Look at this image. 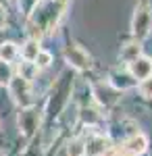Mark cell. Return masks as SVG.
Instances as JSON below:
<instances>
[{
	"label": "cell",
	"instance_id": "6da1fadb",
	"mask_svg": "<svg viewBox=\"0 0 152 156\" xmlns=\"http://www.w3.org/2000/svg\"><path fill=\"white\" fill-rule=\"evenodd\" d=\"M67 2H69V0H46V2L42 4V9L35 6V11L31 12V15H34L31 27H35L34 29L35 40H38V36H42L44 31L54 29V25H56V21H59V17L63 15Z\"/></svg>",
	"mask_w": 152,
	"mask_h": 156
},
{
	"label": "cell",
	"instance_id": "7a4b0ae2",
	"mask_svg": "<svg viewBox=\"0 0 152 156\" xmlns=\"http://www.w3.org/2000/svg\"><path fill=\"white\" fill-rule=\"evenodd\" d=\"M9 87H11L13 100H15L21 108H29L31 104H34V98H31V85H29V81L23 79L21 75H15V77L11 79V83H9Z\"/></svg>",
	"mask_w": 152,
	"mask_h": 156
},
{
	"label": "cell",
	"instance_id": "3957f363",
	"mask_svg": "<svg viewBox=\"0 0 152 156\" xmlns=\"http://www.w3.org/2000/svg\"><path fill=\"white\" fill-rule=\"evenodd\" d=\"M150 29H152V11L148 4H140L136 9L133 21H131V31L138 40H142L150 34Z\"/></svg>",
	"mask_w": 152,
	"mask_h": 156
},
{
	"label": "cell",
	"instance_id": "277c9868",
	"mask_svg": "<svg viewBox=\"0 0 152 156\" xmlns=\"http://www.w3.org/2000/svg\"><path fill=\"white\" fill-rule=\"evenodd\" d=\"M65 58H67V62H69L73 69H77V71H85V69L92 67L90 54H88L81 46H77V44H69V46L65 48Z\"/></svg>",
	"mask_w": 152,
	"mask_h": 156
},
{
	"label": "cell",
	"instance_id": "5b68a950",
	"mask_svg": "<svg viewBox=\"0 0 152 156\" xmlns=\"http://www.w3.org/2000/svg\"><path fill=\"white\" fill-rule=\"evenodd\" d=\"M19 131L23 133L25 137H31L34 131L38 129V125H40V112L34 110V108H21L19 110Z\"/></svg>",
	"mask_w": 152,
	"mask_h": 156
},
{
	"label": "cell",
	"instance_id": "8992f818",
	"mask_svg": "<svg viewBox=\"0 0 152 156\" xmlns=\"http://www.w3.org/2000/svg\"><path fill=\"white\" fill-rule=\"evenodd\" d=\"M129 73L133 79H148L152 75V60L146 56H138L133 62H129Z\"/></svg>",
	"mask_w": 152,
	"mask_h": 156
},
{
	"label": "cell",
	"instance_id": "52a82bcc",
	"mask_svg": "<svg viewBox=\"0 0 152 156\" xmlns=\"http://www.w3.org/2000/svg\"><path fill=\"white\" fill-rule=\"evenodd\" d=\"M83 144H85V154L88 156H102L110 148V142L106 140L104 135H94V137H90Z\"/></svg>",
	"mask_w": 152,
	"mask_h": 156
},
{
	"label": "cell",
	"instance_id": "ba28073f",
	"mask_svg": "<svg viewBox=\"0 0 152 156\" xmlns=\"http://www.w3.org/2000/svg\"><path fill=\"white\" fill-rule=\"evenodd\" d=\"M110 85H115L117 90H127L136 85V79L131 77L129 71H113L110 73Z\"/></svg>",
	"mask_w": 152,
	"mask_h": 156
},
{
	"label": "cell",
	"instance_id": "9c48e42d",
	"mask_svg": "<svg viewBox=\"0 0 152 156\" xmlns=\"http://www.w3.org/2000/svg\"><path fill=\"white\" fill-rule=\"evenodd\" d=\"M146 148H148V140L142 135V133H136V135H131L127 142H125V150L131 152V154H144L146 152Z\"/></svg>",
	"mask_w": 152,
	"mask_h": 156
},
{
	"label": "cell",
	"instance_id": "30bf717a",
	"mask_svg": "<svg viewBox=\"0 0 152 156\" xmlns=\"http://www.w3.org/2000/svg\"><path fill=\"white\" fill-rule=\"evenodd\" d=\"M40 44H38V40L35 37H31V40H27L23 46H21V58L25 60V62H34L35 58H38V54H40Z\"/></svg>",
	"mask_w": 152,
	"mask_h": 156
},
{
	"label": "cell",
	"instance_id": "8fae6325",
	"mask_svg": "<svg viewBox=\"0 0 152 156\" xmlns=\"http://www.w3.org/2000/svg\"><path fill=\"white\" fill-rule=\"evenodd\" d=\"M138 56H142L140 42H129V44H125V46L121 48V60L127 62V65H129V62H133Z\"/></svg>",
	"mask_w": 152,
	"mask_h": 156
},
{
	"label": "cell",
	"instance_id": "7c38bea8",
	"mask_svg": "<svg viewBox=\"0 0 152 156\" xmlns=\"http://www.w3.org/2000/svg\"><path fill=\"white\" fill-rule=\"evenodd\" d=\"M17 56H19V48H17L15 42H2V44H0V58L4 60V62L11 65Z\"/></svg>",
	"mask_w": 152,
	"mask_h": 156
},
{
	"label": "cell",
	"instance_id": "4fadbf2b",
	"mask_svg": "<svg viewBox=\"0 0 152 156\" xmlns=\"http://www.w3.org/2000/svg\"><path fill=\"white\" fill-rule=\"evenodd\" d=\"M65 154L67 156H85V144L81 140H71L67 148H65Z\"/></svg>",
	"mask_w": 152,
	"mask_h": 156
},
{
	"label": "cell",
	"instance_id": "5bb4252c",
	"mask_svg": "<svg viewBox=\"0 0 152 156\" xmlns=\"http://www.w3.org/2000/svg\"><path fill=\"white\" fill-rule=\"evenodd\" d=\"M13 77H15L13 75V67L0 58V85H9Z\"/></svg>",
	"mask_w": 152,
	"mask_h": 156
},
{
	"label": "cell",
	"instance_id": "9a60e30c",
	"mask_svg": "<svg viewBox=\"0 0 152 156\" xmlns=\"http://www.w3.org/2000/svg\"><path fill=\"white\" fill-rule=\"evenodd\" d=\"M50 62H52V54H50V52H46V50H40L38 58L34 60V65H35V69H38V71L48 69V67H50Z\"/></svg>",
	"mask_w": 152,
	"mask_h": 156
},
{
	"label": "cell",
	"instance_id": "2e32d148",
	"mask_svg": "<svg viewBox=\"0 0 152 156\" xmlns=\"http://www.w3.org/2000/svg\"><path fill=\"white\" fill-rule=\"evenodd\" d=\"M40 4V0H19V11L25 17H31V12L35 11V6Z\"/></svg>",
	"mask_w": 152,
	"mask_h": 156
},
{
	"label": "cell",
	"instance_id": "e0dca14e",
	"mask_svg": "<svg viewBox=\"0 0 152 156\" xmlns=\"http://www.w3.org/2000/svg\"><path fill=\"white\" fill-rule=\"evenodd\" d=\"M138 87H140V94L144 98H152V75L148 77V79H142Z\"/></svg>",
	"mask_w": 152,
	"mask_h": 156
},
{
	"label": "cell",
	"instance_id": "ac0fdd59",
	"mask_svg": "<svg viewBox=\"0 0 152 156\" xmlns=\"http://www.w3.org/2000/svg\"><path fill=\"white\" fill-rule=\"evenodd\" d=\"M4 21H6V17H4V11L0 9V29L4 27Z\"/></svg>",
	"mask_w": 152,
	"mask_h": 156
},
{
	"label": "cell",
	"instance_id": "d6986e66",
	"mask_svg": "<svg viewBox=\"0 0 152 156\" xmlns=\"http://www.w3.org/2000/svg\"><path fill=\"white\" fill-rule=\"evenodd\" d=\"M9 4V0H0V6H6Z\"/></svg>",
	"mask_w": 152,
	"mask_h": 156
}]
</instances>
